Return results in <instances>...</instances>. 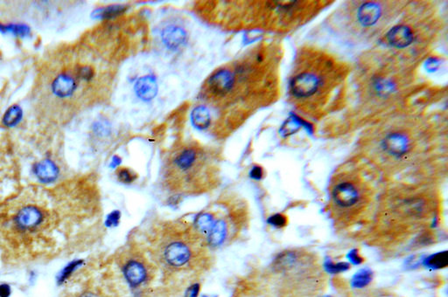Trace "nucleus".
I'll return each mask as SVG.
<instances>
[{
    "instance_id": "obj_24",
    "label": "nucleus",
    "mask_w": 448,
    "mask_h": 297,
    "mask_svg": "<svg viewBox=\"0 0 448 297\" xmlns=\"http://www.w3.org/2000/svg\"><path fill=\"white\" fill-rule=\"evenodd\" d=\"M117 177L124 184H130L137 178V175L128 168H120L117 170Z\"/></svg>"
},
{
    "instance_id": "obj_9",
    "label": "nucleus",
    "mask_w": 448,
    "mask_h": 297,
    "mask_svg": "<svg viewBox=\"0 0 448 297\" xmlns=\"http://www.w3.org/2000/svg\"><path fill=\"white\" fill-rule=\"evenodd\" d=\"M135 92L138 98L149 102L158 94V84L155 78L151 75H145L138 80L135 85Z\"/></svg>"
},
{
    "instance_id": "obj_7",
    "label": "nucleus",
    "mask_w": 448,
    "mask_h": 297,
    "mask_svg": "<svg viewBox=\"0 0 448 297\" xmlns=\"http://www.w3.org/2000/svg\"><path fill=\"white\" fill-rule=\"evenodd\" d=\"M163 43L172 50L179 49L187 41V32L178 25H167L161 33Z\"/></svg>"
},
{
    "instance_id": "obj_11",
    "label": "nucleus",
    "mask_w": 448,
    "mask_h": 297,
    "mask_svg": "<svg viewBox=\"0 0 448 297\" xmlns=\"http://www.w3.org/2000/svg\"><path fill=\"white\" fill-rule=\"evenodd\" d=\"M34 174L42 183H52L59 175V169L52 160L44 159L34 166Z\"/></svg>"
},
{
    "instance_id": "obj_21",
    "label": "nucleus",
    "mask_w": 448,
    "mask_h": 297,
    "mask_svg": "<svg viewBox=\"0 0 448 297\" xmlns=\"http://www.w3.org/2000/svg\"><path fill=\"white\" fill-rule=\"evenodd\" d=\"M81 263H82L81 261H76V262H71L70 264H68V265L62 270V272L60 273V276L58 277V283H59V284H62L65 281H67V280L73 275V273H74L79 267H81Z\"/></svg>"
},
{
    "instance_id": "obj_22",
    "label": "nucleus",
    "mask_w": 448,
    "mask_h": 297,
    "mask_svg": "<svg viewBox=\"0 0 448 297\" xmlns=\"http://www.w3.org/2000/svg\"><path fill=\"white\" fill-rule=\"evenodd\" d=\"M0 32H11L15 34V35L24 36L27 35L29 33V28L26 25H0Z\"/></svg>"
},
{
    "instance_id": "obj_4",
    "label": "nucleus",
    "mask_w": 448,
    "mask_h": 297,
    "mask_svg": "<svg viewBox=\"0 0 448 297\" xmlns=\"http://www.w3.org/2000/svg\"><path fill=\"white\" fill-rule=\"evenodd\" d=\"M381 146L388 155L399 159L409 152L411 142L406 135L395 132L387 135L382 141Z\"/></svg>"
},
{
    "instance_id": "obj_10",
    "label": "nucleus",
    "mask_w": 448,
    "mask_h": 297,
    "mask_svg": "<svg viewBox=\"0 0 448 297\" xmlns=\"http://www.w3.org/2000/svg\"><path fill=\"white\" fill-rule=\"evenodd\" d=\"M124 275L129 284L132 287H138L145 282L146 278V270L141 262L131 261L124 266Z\"/></svg>"
},
{
    "instance_id": "obj_27",
    "label": "nucleus",
    "mask_w": 448,
    "mask_h": 297,
    "mask_svg": "<svg viewBox=\"0 0 448 297\" xmlns=\"http://www.w3.org/2000/svg\"><path fill=\"white\" fill-rule=\"evenodd\" d=\"M327 268L326 269H328V271L330 273H333V274H335V273H340L343 272V271H346L349 269V265L346 264V263H339V264H331V265H327L326 266Z\"/></svg>"
},
{
    "instance_id": "obj_23",
    "label": "nucleus",
    "mask_w": 448,
    "mask_h": 297,
    "mask_svg": "<svg viewBox=\"0 0 448 297\" xmlns=\"http://www.w3.org/2000/svg\"><path fill=\"white\" fill-rule=\"evenodd\" d=\"M375 88L380 95L385 96L393 91L394 85L390 81H386L385 79H378V81L375 82Z\"/></svg>"
},
{
    "instance_id": "obj_6",
    "label": "nucleus",
    "mask_w": 448,
    "mask_h": 297,
    "mask_svg": "<svg viewBox=\"0 0 448 297\" xmlns=\"http://www.w3.org/2000/svg\"><path fill=\"white\" fill-rule=\"evenodd\" d=\"M191 257L190 249L181 242H173L166 247L165 259L168 264L173 267L185 265Z\"/></svg>"
},
{
    "instance_id": "obj_13",
    "label": "nucleus",
    "mask_w": 448,
    "mask_h": 297,
    "mask_svg": "<svg viewBox=\"0 0 448 297\" xmlns=\"http://www.w3.org/2000/svg\"><path fill=\"white\" fill-rule=\"evenodd\" d=\"M192 123L194 127L200 131L207 130L211 124V115L208 109L204 105L194 108L192 112Z\"/></svg>"
},
{
    "instance_id": "obj_14",
    "label": "nucleus",
    "mask_w": 448,
    "mask_h": 297,
    "mask_svg": "<svg viewBox=\"0 0 448 297\" xmlns=\"http://www.w3.org/2000/svg\"><path fill=\"white\" fill-rule=\"evenodd\" d=\"M227 225L225 221L218 220L214 223L211 230L208 234V240L212 247H218L222 244L227 236Z\"/></svg>"
},
{
    "instance_id": "obj_5",
    "label": "nucleus",
    "mask_w": 448,
    "mask_h": 297,
    "mask_svg": "<svg viewBox=\"0 0 448 297\" xmlns=\"http://www.w3.org/2000/svg\"><path fill=\"white\" fill-rule=\"evenodd\" d=\"M319 80L314 74L303 73L297 75L291 82V90L297 97H307L317 91Z\"/></svg>"
},
{
    "instance_id": "obj_12",
    "label": "nucleus",
    "mask_w": 448,
    "mask_h": 297,
    "mask_svg": "<svg viewBox=\"0 0 448 297\" xmlns=\"http://www.w3.org/2000/svg\"><path fill=\"white\" fill-rule=\"evenodd\" d=\"M381 7L376 3H366L358 11V19L364 26H371L381 17Z\"/></svg>"
},
{
    "instance_id": "obj_19",
    "label": "nucleus",
    "mask_w": 448,
    "mask_h": 297,
    "mask_svg": "<svg viewBox=\"0 0 448 297\" xmlns=\"http://www.w3.org/2000/svg\"><path fill=\"white\" fill-rule=\"evenodd\" d=\"M426 265L432 269H442L448 266V255L447 252L439 253L427 259Z\"/></svg>"
},
{
    "instance_id": "obj_20",
    "label": "nucleus",
    "mask_w": 448,
    "mask_h": 297,
    "mask_svg": "<svg viewBox=\"0 0 448 297\" xmlns=\"http://www.w3.org/2000/svg\"><path fill=\"white\" fill-rule=\"evenodd\" d=\"M372 280V274L368 270H362L357 273L352 279V285L355 288H364L367 286Z\"/></svg>"
},
{
    "instance_id": "obj_3",
    "label": "nucleus",
    "mask_w": 448,
    "mask_h": 297,
    "mask_svg": "<svg viewBox=\"0 0 448 297\" xmlns=\"http://www.w3.org/2000/svg\"><path fill=\"white\" fill-rule=\"evenodd\" d=\"M79 84L80 83L74 74L71 71L67 70L57 74L55 78L51 82L50 89L53 96H56L57 98L66 99L74 96Z\"/></svg>"
},
{
    "instance_id": "obj_25",
    "label": "nucleus",
    "mask_w": 448,
    "mask_h": 297,
    "mask_svg": "<svg viewBox=\"0 0 448 297\" xmlns=\"http://www.w3.org/2000/svg\"><path fill=\"white\" fill-rule=\"evenodd\" d=\"M120 217V212L118 211H113L111 213H109L107 217L105 222L106 226L107 227H116L119 223Z\"/></svg>"
},
{
    "instance_id": "obj_17",
    "label": "nucleus",
    "mask_w": 448,
    "mask_h": 297,
    "mask_svg": "<svg viewBox=\"0 0 448 297\" xmlns=\"http://www.w3.org/2000/svg\"><path fill=\"white\" fill-rule=\"evenodd\" d=\"M22 118V110L18 105H13L8 109L3 117V124L8 127H13Z\"/></svg>"
},
{
    "instance_id": "obj_1",
    "label": "nucleus",
    "mask_w": 448,
    "mask_h": 297,
    "mask_svg": "<svg viewBox=\"0 0 448 297\" xmlns=\"http://www.w3.org/2000/svg\"><path fill=\"white\" fill-rule=\"evenodd\" d=\"M434 202L423 197L396 198L375 214L373 230L383 244L399 245L417 236L423 240L439 219Z\"/></svg>"
},
{
    "instance_id": "obj_30",
    "label": "nucleus",
    "mask_w": 448,
    "mask_h": 297,
    "mask_svg": "<svg viewBox=\"0 0 448 297\" xmlns=\"http://www.w3.org/2000/svg\"><path fill=\"white\" fill-rule=\"evenodd\" d=\"M250 176H251V177H252V178L257 179V180L261 179L262 177H263V170H262L261 167H253V168H252V170H251Z\"/></svg>"
},
{
    "instance_id": "obj_16",
    "label": "nucleus",
    "mask_w": 448,
    "mask_h": 297,
    "mask_svg": "<svg viewBox=\"0 0 448 297\" xmlns=\"http://www.w3.org/2000/svg\"><path fill=\"white\" fill-rule=\"evenodd\" d=\"M213 225H214L213 216L208 212L201 213L196 218L194 222V226L197 228V230L201 232V234H209Z\"/></svg>"
},
{
    "instance_id": "obj_2",
    "label": "nucleus",
    "mask_w": 448,
    "mask_h": 297,
    "mask_svg": "<svg viewBox=\"0 0 448 297\" xmlns=\"http://www.w3.org/2000/svg\"><path fill=\"white\" fill-rule=\"evenodd\" d=\"M204 163V152L201 148L195 145H187L184 148H180L173 156L172 161L173 170L178 173L183 175L185 178H189L193 174L195 175L197 170L203 166Z\"/></svg>"
},
{
    "instance_id": "obj_28",
    "label": "nucleus",
    "mask_w": 448,
    "mask_h": 297,
    "mask_svg": "<svg viewBox=\"0 0 448 297\" xmlns=\"http://www.w3.org/2000/svg\"><path fill=\"white\" fill-rule=\"evenodd\" d=\"M200 290H201V286L199 283L193 284L187 288L185 292V297H198L199 293H200Z\"/></svg>"
},
{
    "instance_id": "obj_15",
    "label": "nucleus",
    "mask_w": 448,
    "mask_h": 297,
    "mask_svg": "<svg viewBox=\"0 0 448 297\" xmlns=\"http://www.w3.org/2000/svg\"><path fill=\"white\" fill-rule=\"evenodd\" d=\"M126 9H127L126 6L121 5V4L110 5V6L102 8L101 10L95 11V17L96 18H106V19L117 18L120 15L123 14Z\"/></svg>"
},
{
    "instance_id": "obj_8",
    "label": "nucleus",
    "mask_w": 448,
    "mask_h": 297,
    "mask_svg": "<svg viewBox=\"0 0 448 297\" xmlns=\"http://www.w3.org/2000/svg\"><path fill=\"white\" fill-rule=\"evenodd\" d=\"M387 40L391 46L397 48H405L413 41L412 30L406 25H397L387 33Z\"/></svg>"
},
{
    "instance_id": "obj_18",
    "label": "nucleus",
    "mask_w": 448,
    "mask_h": 297,
    "mask_svg": "<svg viewBox=\"0 0 448 297\" xmlns=\"http://www.w3.org/2000/svg\"><path fill=\"white\" fill-rule=\"evenodd\" d=\"M301 125L307 126V124H302V120H300L299 117L293 116L290 117L289 119L283 124L280 132L282 133L283 136H289L296 132Z\"/></svg>"
},
{
    "instance_id": "obj_32",
    "label": "nucleus",
    "mask_w": 448,
    "mask_h": 297,
    "mask_svg": "<svg viewBox=\"0 0 448 297\" xmlns=\"http://www.w3.org/2000/svg\"><path fill=\"white\" fill-rule=\"evenodd\" d=\"M79 297H98L95 294L91 293V292H87V293H83L82 295H81Z\"/></svg>"
},
{
    "instance_id": "obj_33",
    "label": "nucleus",
    "mask_w": 448,
    "mask_h": 297,
    "mask_svg": "<svg viewBox=\"0 0 448 297\" xmlns=\"http://www.w3.org/2000/svg\"><path fill=\"white\" fill-rule=\"evenodd\" d=\"M202 297H209V296H203Z\"/></svg>"
},
{
    "instance_id": "obj_29",
    "label": "nucleus",
    "mask_w": 448,
    "mask_h": 297,
    "mask_svg": "<svg viewBox=\"0 0 448 297\" xmlns=\"http://www.w3.org/2000/svg\"><path fill=\"white\" fill-rule=\"evenodd\" d=\"M11 294V287L7 283L0 284V297H10Z\"/></svg>"
},
{
    "instance_id": "obj_31",
    "label": "nucleus",
    "mask_w": 448,
    "mask_h": 297,
    "mask_svg": "<svg viewBox=\"0 0 448 297\" xmlns=\"http://www.w3.org/2000/svg\"><path fill=\"white\" fill-rule=\"evenodd\" d=\"M438 65H439V63H438L437 60H435V59H429L427 62V71L434 72V71L437 69Z\"/></svg>"
},
{
    "instance_id": "obj_26",
    "label": "nucleus",
    "mask_w": 448,
    "mask_h": 297,
    "mask_svg": "<svg viewBox=\"0 0 448 297\" xmlns=\"http://www.w3.org/2000/svg\"><path fill=\"white\" fill-rule=\"evenodd\" d=\"M269 223L276 227H285L286 225V218L282 214H276L269 219Z\"/></svg>"
}]
</instances>
